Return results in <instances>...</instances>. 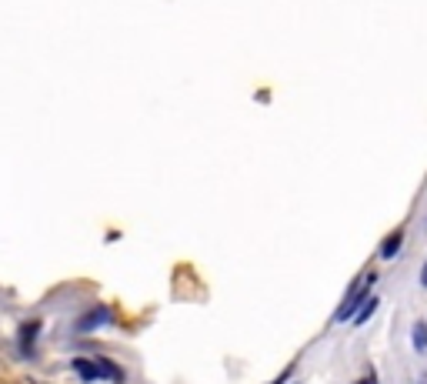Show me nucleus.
Instances as JSON below:
<instances>
[{"mask_svg": "<svg viewBox=\"0 0 427 384\" xmlns=\"http://www.w3.org/2000/svg\"><path fill=\"white\" fill-rule=\"evenodd\" d=\"M374 281H377V274H364V281H354L351 284V291H347V297L340 301V307L334 311V321H351L354 314H357V307L371 297V287H374Z\"/></svg>", "mask_w": 427, "mask_h": 384, "instance_id": "1", "label": "nucleus"}, {"mask_svg": "<svg viewBox=\"0 0 427 384\" xmlns=\"http://www.w3.org/2000/svg\"><path fill=\"white\" fill-rule=\"evenodd\" d=\"M107 324H114V311H110L107 304H97V307H90L87 314H80L77 331H80V334H90V331L107 328Z\"/></svg>", "mask_w": 427, "mask_h": 384, "instance_id": "2", "label": "nucleus"}, {"mask_svg": "<svg viewBox=\"0 0 427 384\" xmlns=\"http://www.w3.org/2000/svg\"><path fill=\"white\" fill-rule=\"evenodd\" d=\"M37 334H40V321L33 318V321H27L21 328V334H17V344H21V354H27L31 358L33 354V348H37Z\"/></svg>", "mask_w": 427, "mask_h": 384, "instance_id": "3", "label": "nucleus"}, {"mask_svg": "<svg viewBox=\"0 0 427 384\" xmlns=\"http://www.w3.org/2000/svg\"><path fill=\"white\" fill-rule=\"evenodd\" d=\"M97 378H104V381H114V384H124V381H127L124 368H121L117 361H110V358H97Z\"/></svg>", "mask_w": 427, "mask_h": 384, "instance_id": "4", "label": "nucleus"}, {"mask_svg": "<svg viewBox=\"0 0 427 384\" xmlns=\"http://www.w3.org/2000/svg\"><path fill=\"white\" fill-rule=\"evenodd\" d=\"M77 374H80V381H100L97 378V361H90V358H74V364H70Z\"/></svg>", "mask_w": 427, "mask_h": 384, "instance_id": "5", "label": "nucleus"}, {"mask_svg": "<svg viewBox=\"0 0 427 384\" xmlns=\"http://www.w3.org/2000/svg\"><path fill=\"white\" fill-rule=\"evenodd\" d=\"M401 244H404V230H394V234L381 244V261H391V257L401 251Z\"/></svg>", "mask_w": 427, "mask_h": 384, "instance_id": "6", "label": "nucleus"}, {"mask_svg": "<svg viewBox=\"0 0 427 384\" xmlns=\"http://www.w3.org/2000/svg\"><path fill=\"white\" fill-rule=\"evenodd\" d=\"M411 341H414V351H427V321H414L411 328Z\"/></svg>", "mask_w": 427, "mask_h": 384, "instance_id": "7", "label": "nucleus"}, {"mask_svg": "<svg viewBox=\"0 0 427 384\" xmlns=\"http://www.w3.org/2000/svg\"><path fill=\"white\" fill-rule=\"evenodd\" d=\"M374 311H377V297H367V301H364V304L361 307H357V314H354V324H364V321H371V314H374Z\"/></svg>", "mask_w": 427, "mask_h": 384, "instance_id": "8", "label": "nucleus"}, {"mask_svg": "<svg viewBox=\"0 0 427 384\" xmlns=\"http://www.w3.org/2000/svg\"><path fill=\"white\" fill-rule=\"evenodd\" d=\"M291 374H294V364H291V368H284V371L277 374V378H274V384H287V378H291Z\"/></svg>", "mask_w": 427, "mask_h": 384, "instance_id": "9", "label": "nucleus"}, {"mask_svg": "<svg viewBox=\"0 0 427 384\" xmlns=\"http://www.w3.org/2000/svg\"><path fill=\"white\" fill-rule=\"evenodd\" d=\"M354 384H381V381H377V374H374V371H367L361 381H354Z\"/></svg>", "mask_w": 427, "mask_h": 384, "instance_id": "10", "label": "nucleus"}, {"mask_svg": "<svg viewBox=\"0 0 427 384\" xmlns=\"http://www.w3.org/2000/svg\"><path fill=\"white\" fill-rule=\"evenodd\" d=\"M421 287H427V261H424V267H421Z\"/></svg>", "mask_w": 427, "mask_h": 384, "instance_id": "11", "label": "nucleus"}]
</instances>
